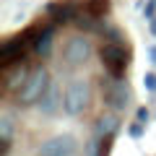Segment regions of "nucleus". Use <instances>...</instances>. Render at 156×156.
Here are the masks:
<instances>
[{
  "mask_svg": "<svg viewBox=\"0 0 156 156\" xmlns=\"http://www.w3.org/2000/svg\"><path fill=\"white\" fill-rule=\"evenodd\" d=\"M101 96H104V104L112 112H125L133 101V89L128 86L125 78H115L107 76L101 78Z\"/></svg>",
  "mask_w": 156,
  "mask_h": 156,
  "instance_id": "obj_1",
  "label": "nucleus"
},
{
  "mask_svg": "<svg viewBox=\"0 0 156 156\" xmlns=\"http://www.w3.org/2000/svg\"><path fill=\"white\" fill-rule=\"evenodd\" d=\"M47 13L55 16V21H76L78 16V3L76 0H65V3H50Z\"/></svg>",
  "mask_w": 156,
  "mask_h": 156,
  "instance_id": "obj_9",
  "label": "nucleus"
},
{
  "mask_svg": "<svg viewBox=\"0 0 156 156\" xmlns=\"http://www.w3.org/2000/svg\"><path fill=\"white\" fill-rule=\"evenodd\" d=\"M148 57H151V62H156V47H148Z\"/></svg>",
  "mask_w": 156,
  "mask_h": 156,
  "instance_id": "obj_19",
  "label": "nucleus"
},
{
  "mask_svg": "<svg viewBox=\"0 0 156 156\" xmlns=\"http://www.w3.org/2000/svg\"><path fill=\"white\" fill-rule=\"evenodd\" d=\"M117 130H120V117H117V112L101 115L99 120H96V135H99V138H115Z\"/></svg>",
  "mask_w": 156,
  "mask_h": 156,
  "instance_id": "obj_10",
  "label": "nucleus"
},
{
  "mask_svg": "<svg viewBox=\"0 0 156 156\" xmlns=\"http://www.w3.org/2000/svg\"><path fill=\"white\" fill-rule=\"evenodd\" d=\"M135 117H138V122H143V125H146V122H148V117H151V115H148V109H146V107H138Z\"/></svg>",
  "mask_w": 156,
  "mask_h": 156,
  "instance_id": "obj_16",
  "label": "nucleus"
},
{
  "mask_svg": "<svg viewBox=\"0 0 156 156\" xmlns=\"http://www.w3.org/2000/svg\"><path fill=\"white\" fill-rule=\"evenodd\" d=\"M148 29H151V34H154V37H156V16L151 18V26H148Z\"/></svg>",
  "mask_w": 156,
  "mask_h": 156,
  "instance_id": "obj_20",
  "label": "nucleus"
},
{
  "mask_svg": "<svg viewBox=\"0 0 156 156\" xmlns=\"http://www.w3.org/2000/svg\"><path fill=\"white\" fill-rule=\"evenodd\" d=\"M143 86H146V91H156V73H146Z\"/></svg>",
  "mask_w": 156,
  "mask_h": 156,
  "instance_id": "obj_15",
  "label": "nucleus"
},
{
  "mask_svg": "<svg viewBox=\"0 0 156 156\" xmlns=\"http://www.w3.org/2000/svg\"><path fill=\"white\" fill-rule=\"evenodd\" d=\"M34 52L39 57H47L52 52V29H44V31L37 34V39H34Z\"/></svg>",
  "mask_w": 156,
  "mask_h": 156,
  "instance_id": "obj_12",
  "label": "nucleus"
},
{
  "mask_svg": "<svg viewBox=\"0 0 156 156\" xmlns=\"http://www.w3.org/2000/svg\"><path fill=\"white\" fill-rule=\"evenodd\" d=\"M29 37H31V31L23 34V37H13V39H8L5 44L0 47V57H3V62H5V65H11V62L21 60V55H23V50L29 47V42H34V39H29Z\"/></svg>",
  "mask_w": 156,
  "mask_h": 156,
  "instance_id": "obj_7",
  "label": "nucleus"
},
{
  "mask_svg": "<svg viewBox=\"0 0 156 156\" xmlns=\"http://www.w3.org/2000/svg\"><path fill=\"white\" fill-rule=\"evenodd\" d=\"M13 128H16L13 115L11 112H3L0 115V140H13Z\"/></svg>",
  "mask_w": 156,
  "mask_h": 156,
  "instance_id": "obj_13",
  "label": "nucleus"
},
{
  "mask_svg": "<svg viewBox=\"0 0 156 156\" xmlns=\"http://www.w3.org/2000/svg\"><path fill=\"white\" fill-rule=\"evenodd\" d=\"M50 83H52V78H50V73H47V68H34V70L29 73L26 83H23V89L16 94V101H18L21 107L39 104V99L47 94Z\"/></svg>",
  "mask_w": 156,
  "mask_h": 156,
  "instance_id": "obj_3",
  "label": "nucleus"
},
{
  "mask_svg": "<svg viewBox=\"0 0 156 156\" xmlns=\"http://www.w3.org/2000/svg\"><path fill=\"white\" fill-rule=\"evenodd\" d=\"M140 133H143V122H138V125L130 128V135H133V138H140Z\"/></svg>",
  "mask_w": 156,
  "mask_h": 156,
  "instance_id": "obj_18",
  "label": "nucleus"
},
{
  "mask_svg": "<svg viewBox=\"0 0 156 156\" xmlns=\"http://www.w3.org/2000/svg\"><path fill=\"white\" fill-rule=\"evenodd\" d=\"M99 57L107 68V76H115V78H122L125 68H128V50H125L120 42H109L99 50Z\"/></svg>",
  "mask_w": 156,
  "mask_h": 156,
  "instance_id": "obj_4",
  "label": "nucleus"
},
{
  "mask_svg": "<svg viewBox=\"0 0 156 156\" xmlns=\"http://www.w3.org/2000/svg\"><path fill=\"white\" fill-rule=\"evenodd\" d=\"M89 104H91V83L86 78H73L70 83L65 86V99H62L65 115L78 117L89 109Z\"/></svg>",
  "mask_w": 156,
  "mask_h": 156,
  "instance_id": "obj_2",
  "label": "nucleus"
},
{
  "mask_svg": "<svg viewBox=\"0 0 156 156\" xmlns=\"http://www.w3.org/2000/svg\"><path fill=\"white\" fill-rule=\"evenodd\" d=\"M154 13H156V0H151L148 5H146V18L151 21V18H154Z\"/></svg>",
  "mask_w": 156,
  "mask_h": 156,
  "instance_id": "obj_17",
  "label": "nucleus"
},
{
  "mask_svg": "<svg viewBox=\"0 0 156 156\" xmlns=\"http://www.w3.org/2000/svg\"><path fill=\"white\" fill-rule=\"evenodd\" d=\"M62 99H65V94H60V86L52 81L50 89H47V94L39 99L37 107H39V112H42V115H55V112L62 107Z\"/></svg>",
  "mask_w": 156,
  "mask_h": 156,
  "instance_id": "obj_8",
  "label": "nucleus"
},
{
  "mask_svg": "<svg viewBox=\"0 0 156 156\" xmlns=\"http://www.w3.org/2000/svg\"><path fill=\"white\" fill-rule=\"evenodd\" d=\"M26 78H29V70H26V68H21V65H16L13 70L5 73V89L18 94V91L23 89V83H26Z\"/></svg>",
  "mask_w": 156,
  "mask_h": 156,
  "instance_id": "obj_11",
  "label": "nucleus"
},
{
  "mask_svg": "<svg viewBox=\"0 0 156 156\" xmlns=\"http://www.w3.org/2000/svg\"><path fill=\"white\" fill-rule=\"evenodd\" d=\"M62 57H65V65L78 68V65H86L91 57V39L86 34H76L65 42V50H62Z\"/></svg>",
  "mask_w": 156,
  "mask_h": 156,
  "instance_id": "obj_5",
  "label": "nucleus"
},
{
  "mask_svg": "<svg viewBox=\"0 0 156 156\" xmlns=\"http://www.w3.org/2000/svg\"><path fill=\"white\" fill-rule=\"evenodd\" d=\"M78 148V140L76 135L70 133H60V135H52V138H47L44 143L39 146L37 154L39 156H73Z\"/></svg>",
  "mask_w": 156,
  "mask_h": 156,
  "instance_id": "obj_6",
  "label": "nucleus"
},
{
  "mask_svg": "<svg viewBox=\"0 0 156 156\" xmlns=\"http://www.w3.org/2000/svg\"><path fill=\"white\" fill-rule=\"evenodd\" d=\"M107 11H109V0H89L86 3V13H91L96 18H104Z\"/></svg>",
  "mask_w": 156,
  "mask_h": 156,
  "instance_id": "obj_14",
  "label": "nucleus"
}]
</instances>
